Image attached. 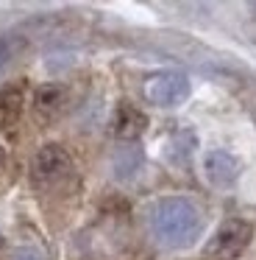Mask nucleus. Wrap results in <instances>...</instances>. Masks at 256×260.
Here are the masks:
<instances>
[{"mask_svg":"<svg viewBox=\"0 0 256 260\" xmlns=\"http://www.w3.org/2000/svg\"><path fill=\"white\" fill-rule=\"evenodd\" d=\"M150 226L159 241L178 246V243H189L198 235L200 215L195 204H189L187 199H164L150 213Z\"/></svg>","mask_w":256,"mask_h":260,"instance_id":"1","label":"nucleus"},{"mask_svg":"<svg viewBox=\"0 0 256 260\" xmlns=\"http://www.w3.org/2000/svg\"><path fill=\"white\" fill-rule=\"evenodd\" d=\"M70 154L64 151L61 146H56V143H48V146H42L36 154H33L31 159V179L36 187H50L56 185L59 179H64L67 174H70Z\"/></svg>","mask_w":256,"mask_h":260,"instance_id":"2","label":"nucleus"},{"mask_svg":"<svg viewBox=\"0 0 256 260\" xmlns=\"http://www.w3.org/2000/svg\"><path fill=\"white\" fill-rule=\"evenodd\" d=\"M250 238H253V226H250L248 221L231 218L215 232V238H211V243H209L206 252H209L211 257H217V260H234L248 249Z\"/></svg>","mask_w":256,"mask_h":260,"instance_id":"3","label":"nucleus"},{"mask_svg":"<svg viewBox=\"0 0 256 260\" xmlns=\"http://www.w3.org/2000/svg\"><path fill=\"white\" fill-rule=\"evenodd\" d=\"M189 84L181 73H156L145 81V98L156 107H176L187 98Z\"/></svg>","mask_w":256,"mask_h":260,"instance_id":"4","label":"nucleus"},{"mask_svg":"<svg viewBox=\"0 0 256 260\" xmlns=\"http://www.w3.org/2000/svg\"><path fill=\"white\" fill-rule=\"evenodd\" d=\"M111 129H114V137H120V140H137L148 129V115L134 104H120L114 112V120H111Z\"/></svg>","mask_w":256,"mask_h":260,"instance_id":"5","label":"nucleus"},{"mask_svg":"<svg viewBox=\"0 0 256 260\" xmlns=\"http://www.w3.org/2000/svg\"><path fill=\"white\" fill-rule=\"evenodd\" d=\"M203 171H206V179H209L211 185L226 187L237 179L239 162H237V157H231L228 151H211V154H206V159H203Z\"/></svg>","mask_w":256,"mask_h":260,"instance_id":"6","label":"nucleus"},{"mask_svg":"<svg viewBox=\"0 0 256 260\" xmlns=\"http://www.w3.org/2000/svg\"><path fill=\"white\" fill-rule=\"evenodd\" d=\"M22 107H25L22 87L11 84L6 90H0V129H14L22 118Z\"/></svg>","mask_w":256,"mask_h":260,"instance_id":"7","label":"nucleus"},{"mask_svg":"<svg viewBox=\"0 0 256 260\" xmlns=\"http://www.w3.org/2000/svg\"><path fill=\"white\" fill-rule=\"evenodd\" d=\"M67 104V90L59 84H45L33 95V109L39 118H56Z\"/></svg>","mask_w":256,"mask_h":260,"instance_id":"8","label":"nucleus"},{"mask_svg":"<svg viewBox=\"0 0 256 260\" xmlns=\"http://www.w3.org/2000/svg\"><path fill=\"white\" fill-rule=\"evenodd\" d=\"M3 162H6V154H3V146H0V168H3Z\"/></svg>","mask_w":256,"mask_h":260,"instance_id":"9","label":"nucleus"},{"mask_svg":"<svg viewBox=\"0 0 256 260\" xmlns=\"http://www.w3.org/2000/svg\"><path fill=\"white\" fill-rule=\"evenodd\" d=\"M250 12H253V17H256V3H253V6H250Z\"/></svg>","mask_w":256,"mask_h":260,"instance_id":"10","label":"nucleus"}]
</instances>
